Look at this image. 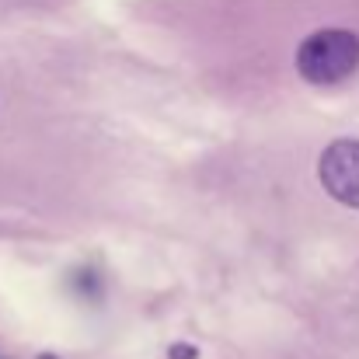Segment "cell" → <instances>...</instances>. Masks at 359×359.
I'll use <instances>...</instances> for the list:
<instances>
[{"mask_svg": "<svg viewBox=\"0 0 359 359\" xmlns=\"http://www.w3.org/2000/svg\"><path fill=\"white\" fill-rule=\"evenodd\" d=\"M318 175L332 199L359 210V140H335L321 154Z\"/></svg>", "mask_w": 359, "mask_h": 359, "instance_id": "2", "label": "cell"}, {"mask_svg": "<svg viewBox=\"0 0 359 359\" xmlns=\"http://www.w3.org/2000/svg\"><path fill=\"white\" fill-rule=\"evenodd\" d=\"M359 67V35L349 28H321L297 49V70L311 84H339Z\"/></svg>", "mask_w": 359, "mask_h": 359, "instance_id": "1", "label": "cell"}, {"mask_svg": "<svg viewBox=\"0 0 359 359\" xmlns=\"http://www.w3.org/2000/svg\"><path fill=\"white\" fill-rule=\"evenodd\" d=\"M171 359H196V349H192V346H175V349H171Z\"/></svg>", "mask_w": 359, "mask_h": 359, "instance_id": "3", "label": "cell"}]
</instances>
